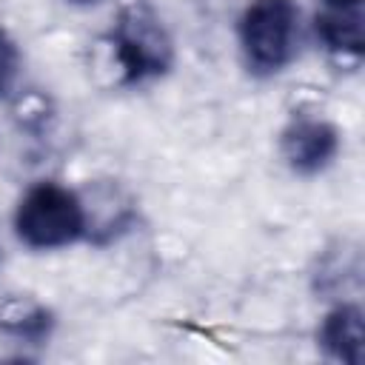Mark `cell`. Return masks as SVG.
Wrapping results in <instances>:
<instances>
[{"instance_id":"2","label":"cell","mask_w":365,"mask_h":365,"mask_svg":"<svg viewBox=\"0 0 365 365\" xmlns=\"http://www.w3.org/2000/svg\"><path fill=\"white\" fill-rule=\"evenodd\" d=\"M299 9L294 0H251L240 17V48L257 77L282 71L297 46Z\"/></svg>"},{"instance_id":"3","label":"cell","mask_w":365,"mask_h":365,"mask_svg":"<svg viewBox=\"0 0 365 365\" xmlns=\"http://www.w3.org/2000/svg\"><path fill=\"white\" fill-rule=\"evenodd\" d=\"M114 60L125 83L163 77L174 63V43L157 11L145 3H131L117 14L111 29Z\"/></svg>"},{"instance_id":"5","label":"cell","mask_w":365,"mask_h":365,"mask_svg":"<svg viewBox=\"0 0 365 365\" xmlns=\"http://www.w3.org/2000/svg\"><path fill=\"white\" fill-rule=\"evenodd\" d=\"M319 345L328 356L359 365L362 362V345H365V325L359 305L342 302L336 305L319 325Z\"/></svg>"},{"instance_id":"10","label":"cell","mask_w":365,"mask_h":365,"mask_svg":"<svg viewBox=\"0 0 365 365\" xmlns=\"http://www.w3.org/2000/svg\"><path fill=\"white\" fill-rule=\"evenodd\" d=\"M71 3H97V0H71Z\"/></svg>"},{"instance_id":"8","label":"cell","mask_w":365,"mask_h":365,"mask_svg":"<svg viewBox=\"0 0 365 365\" xmlns=\"http://www.w3.org/2000/svg\"><path fill=\"white\" fill-rule=\"evenodd\" d=\"M17 63H20L17 46L0 31V97L11 88V83H14V77H17Z\"/></svg>"},{"instance_id":"1","label":"cell","mask_w":365,"mask_h":365,"mask_svg":"<svg viewBox=\"0 0 365 365\" xmlns=\"http://www.w3.org/2000/svg\"><path fill=\"white\" fill-rule=\"evenodd\" d=\"M88 228V214L83 200L60 182L31 185L14 211V231L23 245L34 251L66 248L77 242Z\"/></svg>"},{"instance_id":"4","label":"cell","mask_w":365,"mask_h":365,"mask_svg":"<svg viewBox=\"0 0 365 365\" xmlns=\"http://www.w3.org/2000/svg\"><path fill=\"white\" fill-rule=\"evenodd\" d=\"M339 151V131L322 117H294L279 134V154L299 177L325 171Z\"/></svg>"},{"instance_id":"7","label":"cell","mask_w":365,"mask_h":365,"mask_svg":"<svg viewBox=\"0 0 365 365\" xmlns=\"http://www.w3.org/2000/svg\"><path fill=\"white\" fill-rule=\"evenodd\" d=\"M51 314L23 297H9L0 305V331L23 342H46L51 334Z\"/></svg>"},{"instance_id":"9","label":"cell","mask_w":365,"mask_h":365,"mask_svg":"<svg viewBox=\"0 0 365 365\" xmlns=\"http://www.w3.org/2000/svg\"><path fill=\"white\" fill-rule=\"evenodd\" d=\"M328 9H339V6H362V0H325Z\"/></svg>"},{"instance_id":"6","label":"cell","mask_w":365,"mask_h":365,"mask_svg":"<svg viewBox=\"0 0 365 365\" xmlns=\"http://www.w3.org/2000/svg\"><path fill=\"white\" fill-rule=\"evenodd\" d=\"M317 37L319 43L331 51L345 57L359 60L365 48V34H362V6H339V9H325L317 17Z\"/></svg>"}]
</instances>
